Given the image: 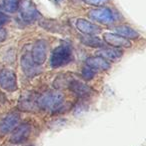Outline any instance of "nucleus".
<instances>
[{
	"label": "nucleus",
	"instance_id": "nucleus-5",
	"mask_svg": "<svg viewBox=\"0 0 146 146\" xmlns=\"http://www.w3.org/2000/svg\"><path fill=\"white\" fill-rule=\"evenodd\" d=\"M0 87L9 92L17 90L16 75L12 70L4 69L0 72Z\"/></svg>",
	"mask_w": 146,
	"mask_h": 146
},
{
	"label": "nucleus",
	"instance_id": "nucleus-11",
	"mask_svg": "<svg viewBox=\"0 0 146 146\" xmlns=\"http://www.w3.org/2000/svg\"><path fill=\"white\" fill-rule=\"evenodd\" d=\"M68 88L75 94H77L79 97H85V96L89 95L92 91L91 87H89L87 84L82 82L81 80L77 79L76 77H74L72 79V81L69 84Z\"/></svg>",
	"mask_w": 146,
	"mask_h": 146
},
{
	"label": "nucleus",
	"instance_id": "nucleus-18",
	"mask_svg": "<svg viewBox=\"0 0 146 146\" xmlns=\"http://www.w3.org/2000/svg\"><path fill=\"white\" fill-rule=\"evenodd\" d=\"M40 26L45 28L46 30L51 31L54 33H62L63 32V26L59 24L57 21L55 20H48V19H44V20L40 21Z\"/></svg>",
	"mask_w": 146,
	"mask_h": 146
},
{
	"label": "nucleus",
	"instance_id": "nucleus-19",
	"mask_svg": "<svg viewBox=\"0 0 146 146\" xmlns=\"http://www.w3.org/2000/svg\"><path fill=\"white\" fill-rule=\"evenodd\" d=\"M80 41L83 44L87 45L89 47H102L104 45L103 41L100 38L96 36H92V35H84V36L80 37Z\"/></svg>",
	"mask_w": 146,
	"mask_h": 146
},
{
	"label": "nucleus",
	"instance_id": "nucleus-6",
	"mask_svg": "<svg viewBox=\"0 0 146 146\" xmlns=\"http://www.w3.org/2000/svg\"><path fill=\"white\" fill-rule=\"evenodd\" d=\"M21 68L26 76L33 77L41 72V68L39 65L35 64L31 58L30 51H25L21 57Z\"/></svg>",
	"mask_w": 146,
	"mask_h": 146
},
{
	"label": "nucleus",
	"instance_id": "nucleus-2",
	"mask_svg": "<svg viewBox=\"0 0 146 146\" xmlns=\"http://www.w3.org/2000/svg\"><path fill=\"white\" fill-rule=\"evenodd\" d=\"M72 60V49L68 45H60L53 50L50 57V66L58 68L68 64Z\"/></svg>",
	"mask_w": 146,
	"mask_h": 146
},
{
	"label": "nucleus",
	"instance_id": "nucleus-3",
	"mask_svg": "<svg viewBox=\"0 0 146 146\" xmlns=\"http://www.w3.org/2000/svg\"><path fill=\"white\" fill-rule=\"evenodd\" d=\"M88 16L90 17V19L98 23H101V24H111L116 21V17L113 11L105 7L92 9L88 13Z\"/></svg>",
	"mask_w": 146,
	"mask_h": 146
},
{
	"label": "nucleus",
	"instance_id": "nucleus-7",
	"mask_svg": "<svg viewBox=\"0 0 146 146\" xmlns=\"http://www.w3.org/2000/svg\"><path fill=\"white\" fill-rule=\"evenodd\" d=\"M30 55L35 64L39 65V66L41 64H43L47 55L46 42L44 40H38L37 42H35L30 51Z\"/></svg>",
	"mask_w": 146,
	"mask_h": 146
},
{
	"label": "nucleus",
	"instance_id": "nucleus-1",
	"mask_svg": "<svg viewBox=\"0 0 146 146\" xmlns=\"http://www.w3.org/2000/svg\"><path fill=\"white\" fill-rule=\"evenodd\" d=\"M64 96L58 90L46 91L37 97V105L47 111H57L62 106Z\"/></svg>",
	"mask_w": 146,
	"mask_h": 146
},
{
	"label": "nucleus",
	"instance_id": "nucleus-17",
	"mask_svg": "<svg viewBox=\"0 0 146 146\" xmlns=\"http://www.w3.org/2000/svg\"><path fill=\"white\" fill-rule=\"evenodd\" d=\"M75 76H73L70 73H64V74H61L58 77L55 79L54 81V87L56 89H63V88H68L70 82L72 81L73 78Z\"/></svg>",
	"mask_w": 146,
	"mask_h": 146
},
{
	"label": "nucleus",
	"instance_id": "nucleus-4",
	"mask_svg": "<svg viewBox=\"0 0 146 146\" xmlns=\"http://www.w3.org/2000/svg\"><path fill=\"white\" fill-rule=\"evenodd\" d=\"M18 9L20 12L21 18L27 23H32L41 17L39 11L29 0H23L19 4Z\"/></svg>",
	"mask_w": 146,
	"mask_h": 146
},
{
	"label": "nucleus",
	"instance_id": "nucleus-21",
	"mask_svg": "<svg viewBox=\"0 0 146 146\" xmlns=\"http://www.w3.org/2000/svg\"><path fill=\"white\" fill-rule=\"evenodd\" d=\"M81 75H82V77H83L84 79L91 80L92 78L95 76V70H93V69H91L90 67H88L87 65H86V66L83 67V69H82Z\"/></svg>",
	"mask_w": 146,
	"mask_h": 146
},
{
	"label": "nucleus",
	"instance_id": "nucleus-14",
	"mask_svg": "<svg viewBox=\"0 0 146 146\" xmlns=\"http://www.w3.org/2000/svg\"><path fill=\"white\" fill-rule=\"evenodd\" d=\"M86 65H87L88 67H90L91 69H93V70L104 71L110 68V64L108 63V61L101 58V57H99V56L88 57V58L86 59Z\"/></svg>",
	"mask_w": 146,
	"mask_h": 146
},
{
	"label": "nucleus",
	"instance_id": "nucleus-9",
	"mask_svg": "<svg viewBox=\"0 0 146 146\" xmlns=\"http://www.w3.org/2000/svg\"><path fill=\"white\" fill-rule=\"evenodd\" d=\"M104 40L107 44L111 45L116 48H130L131 42L128 39L120 36L115 33L107 32L104 34Z\"/></svg>",
	"mask_w": 146,
	"mask_h": 146
},
{
	"label": "nucleus",
	"instance_id": "nucleus-16",
	"mask_svg": "<svg viewBox=\"0 0 146 146\" xmlns=\"http://www.w3.org/2000/svg\"><path fill=\"white\" fill-rule=\"evenodd\" d=\"M115 34H118L120 36L124 37L126 39H136L139 37V34L136 32L134 29L131 27L127 26V25H119L113 28Z\"/></svg>",
	"mask_w": 146,
	"mask_h": 146
},
{
	"label": "nucleus",
	"instance_id": "nucleus-23",
	"mask_svg": "<svg viewBox=\"0 0 146 146\" xmlns=\"http://www.w3.org/2000/svg\"><path fill=\"white\" fill-rule=\"evenodd\" d=\"M83 1L90 5H101L105 3L107 0H83Z\"/></svg>",
	"mask_w": 146,
	"mask_h": 146
},
{
	"label": "nucleus",
	"instance_id": "nucleus-24",
	"mask_svg": "<svg viewBox=\"0 0 146 146\" xmlns=\"http://www.w3.org/2000/svg\"><path fill=\"white\" fill-rule=\"evenodd\" d=\"M6 37H7L6 30L4 28H2V27H0V43L3 42L6 39Z\"/></svg>",
	"mask_w": 146,
	"mask_h": 146
},
{
	"label": "nucleus",
	"instance_id": "nucleus-15",
	"mask_svg": "<svg viewBox=\"0 0 146 146\" xmlns=\"http://www.w3.org/2000/svg\"><path fill=\"white\" fill-rule=\"evenodd\" d=\"M96 54L99 57H101V58L105 59V60L114 61L119 59L120 57H122L123 52L121 50H119V49L115 48H102L96 51Z\"/></svg>",
	"mask_w": 146,
	"mask_h": 146
},
{
	"label": "nucleus",
	"instance_id": "nucleus-13",
	"mask_svg": "<svg viewBox=\"0 0 146 146\" xmlns=\"http://www.w3.org/2000/svg\"><path fill=\"white\" fill-rule=\"evenodd\" d=\"M18 107L23 111H35L37 105V97H34L33 94L27 93L25 96H21Z\"/></svg>",
	"mask_w": 146,
	"mask_h": 146
},
{
	"label": "nucleus",
	"instance_id": "nucleus-12",
	"mask_svg": "<svg viewBox=\"0 0 146 146\" xmlns=\"http://www.w3.org/2000/svg\"><path fill=\"white\" fill-rule=\"evenodd\" d=\"M76 27L81 33L85 35H94L98 34L101 32V28L98 27L97 25L93 24L90 21L85 20V19H78L76 21Z\"/></svg>",
	"mask_w": 146,
	"mask_h": 146
},
{
	"label": "nucleus",
	"instance_id": "nucleus-10",
	"mask_svg": "<svg viewBox=\"0 0 146 146\" xmlns=\"http://www.w3.org/2000/svg\"><path fill=\"white\" fill-rule=\"evenodd\" d=\"M19 118H20V116L16 112H11L8 115L5 116L0 121V133L5 134L8 133L9 131H12L18 123Z\"/></svg>",
	"mask_w": 146,
	"mask_h": 146
},
{
	"label": "nucleus",
	"instance_id": "nucleus-22",
	"mask_svg": "<svg viewBox=\"0 0 146 146\" xmlns=\"http://www.w3.org/2000/svg\"><path fill=\"white\" fill-rule=\"evenodd\" d=\"M9 21V17L5 13L0 12V27H2Z\"/></svg>",
	"mask_w": 146,
	"mask_h": 146
},
{
	"label": "nucleus",
	"instance_id": "nucleus-8",
	"mask_svg": "<svg viewBox=\"0 0 146 146\" xmlns=\"http://www.w3.org/2000/svg\"><path fill=\"white\" fill-rule=\"evenodd\" d=\"M30 132L31 127L29 124H20L15 129L12 130V133H11L10 136V142H12V143H21V142H23L28 138Z\"/></svg>",
	"mask_w": 146,
	"mask_h": 146
},
{
	"label": "nucleus",
	"instance_id": "nucleus-20",
	"mask_svg": "<svg viewBox=\"0 0 146 146\" xmlns=\"http://www.w3.org/2000/svg\"><path fill=\"white\" fill-rule=\"evenodd\" d=\"M19 0H3V7L6 11L14 13L18 10Z\"/></svg>",
	"mask_w": 146,
	"mask_h": 146
}]
</instances>
